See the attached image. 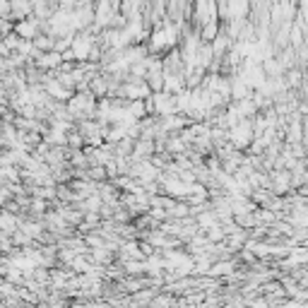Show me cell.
Segmentation results:
<instances>
[{
	"label": "cell",
	"mask_w": 308,
	"mask_h": 308,
	"mask_svg": "<svg viewBox=\"0 0 308 308\" xmlns=\"http://www.w3.org/2000/svg\"><path fill=\"white\" fill-rule=\"evenodd\" d=\"M10 2V10L17 12V15H27L29 12V2L27 0H7Z\"/></svg>",
	"instance_id": "obj_1"
},
{
	"label": "cell",
	"mask_w": 308,
	"mask_h": 308,
	"mask_svg": "<svg viewBox=\"0 0 308 308\" xmlns=\"http://www.w3.org/2000/svg\"><path fill=\"white\" fill-rule=\"evenodd\" d=\"M215 34H217V22H215V19H210V22L205 24L202 39H205V41H215Z\"/></svg>",
	"instance_id": "obj_2"
},
{
	"label": "cell",
	"mask_w": 308,
	"mask_h": 308,
	"mask_svg": "<svg viewBox=\"0 0 308 308\" xmlns=\"http://www.w3.org/2000/svg\"><path fill=\"white\" fill-rule=\"evenodd\" d=\"M17 32L24 34V37H32L34 34V24L32 22H22V24H17Z\"/></svg>",
	"instance_id": "obj_3"
}]
</instances>
